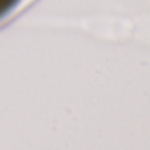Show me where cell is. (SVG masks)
Wrapping results in <instances>:
<instances>
[{
    "label": "cell",
    "instance_id": "1",
    "mask_svg": "<svg viewBox=\"0 0 150 150\" xmlns=\"http://www.w3.org/2000/svg\"><path fill=\"white\" fill-rule=\"evenodd\" d=\"M17 3L19 0H0V19H3L7 13H9Z\"/></svg>",
    "mask_w": 150,
    "mask_h": 150
}]
</instances>
